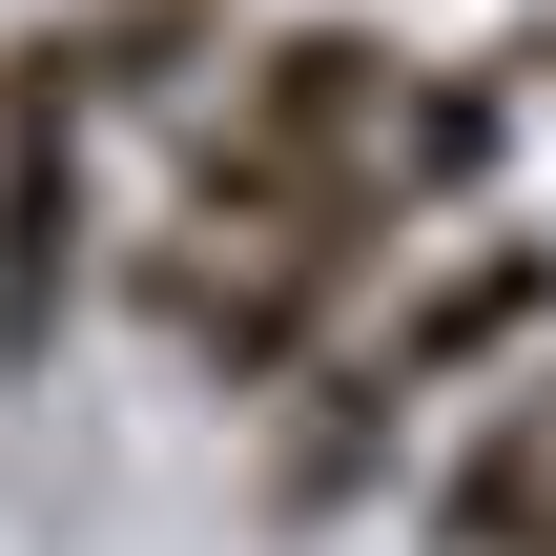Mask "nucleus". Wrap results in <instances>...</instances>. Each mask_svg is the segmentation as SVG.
<instances>
[{"label": "nucleus", "instance_id": "7", "mask_svg": "<svg viewBox=\"0 0 556 556\" xmlns=\"http://www.w3.org/2000/svg\"><path fill=\"white\" fill-rule=\"evenodd\" d=\"M536 309H556V248H454L433 289H392V330H371V351H392L413 392H454V371H475V351H516Z\"/></svg>", "mask_w": 556, "mask_h": 556}, {"label": "nucleus", "instance_id": "2", "mask_svg": "<svg viewBox=\"0 0 556 556\" xmlns=\"http://www.w3.org/2000/svg\"><path fill=\"white\" fill-rule=\"evenodd\" d=\"M371 248H413V206H330V227H144V248H124V309H144L206 392H309V371L351 351Z\"/></svg>", "mask_w": 556, "mask_h": 556}, {"label": "nucleus", "instance_id": "6", "mask_svg": "<svg viewBox=\"0 0 556 556\" xmlns=\"http://www.w3.org/2000/svg\"><path fill=\"white\" fill-rule=\"evenodd\" d=\"M62 62H83V103H165V124H186V103L248 62V21H227V0H83Z\"/></svg>", "mask_w": 556, "mask_h": 556}, {"label": "nucleus", "instance_id": "1", "mask_svg": "<svg viewBox=\"0 0 556 556\" xmlns=\"http://www.w3.org/2000/svg\"><path fill=\"white\" fill-rule=\"evenodd\" d=\"M392 144H413V62H392L371 21H268V41L186 103L165 227H330V206H413Z\"/></svg>", "mask_w": 556, "mask_h": 556}, {"label": "nucleus", "instance_id": "5", "mask_svg": "<svg viewBox=\"0 0 556 556\" xmlns=\"http://www.w3.org/2000/svg\"><path fill=\"white\" fill-rule=\"evenodd\" d=\"M413 516H433V556H556V371H516V392L413 475Z\"/></svg>", "mask_w": 556, "mask_h": 556}, {"label": "nucleus", "instance_id": "3", "mask_svg": "<svg viewBox=\"0 0 556 556\" xmlns=\"http://www.w3.org/2000/svg\"><path fill=\"white\" fill-rule=\"evenodd\" d=\"M83 62H62V21H21L0 41V371L83 309V268H103V206H83Z\"/></svg>", "mask_w": 556, "mask_h": 556}, {"label": "nucleus", "instance_id": "4", "mask_svg": "<svg viewBox=\"0 0 556 556\" xmlns=\"http://www.w3.org/2000/svg\"><path fill=\"white\" fill-rule=\"evenodd\" d=\"M413 413H433V392H413V371H392V351L351 330V351L309 371V413L268 433V516H289V536H330V516H371V495L413 475Z\"/></svg>", "mask_w": 556, "mask_h": 556}]
</instances>
